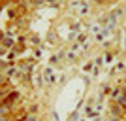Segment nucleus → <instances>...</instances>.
Segmentation results:
<instances>
[{
    "mask_svg": "<svg viewBox=\"0 0 126 121\" xmlns=\"http://www.w3.org/2000/svg\"><path fill=\"white\" fill-rule=\"evenodd\" d=\"M111 121H117V119H111Z\"/></svg>",
    "mask_w": 126,
    "mask_h": 121,
    "instance_id": "nucleus-1",
    "label": "nucleus"
}]
</instances>
